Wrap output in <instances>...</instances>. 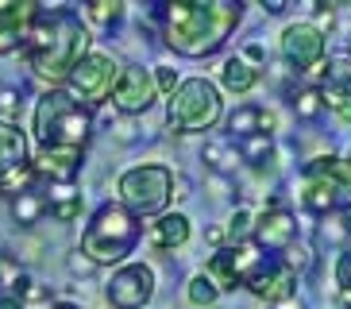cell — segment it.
Returning a JSON list of instances; mask_svg holds the SVG:
<instances>
[{"label": "cell", "instance_id": "4316f807", "mask_svg": "<svg viewBox=\"0 0 351 309\" xmlns=\"http://www.w3.org/2000/svg\"><path fill=\"white\" fill-rule=\"evenodd\" d=\"M251 228H255V216H251L247 209H236V216H232L228 228H224V240H232V244H247Z\"/></svg>", "mask_w": 351, "mask_h": 309}, {"label": "cell", "instance_id": "8992f818", "mask_svg": "<svg viewBox=\"0 0 351 309\" xmlns=\"http://www.w3.org/2000/svg\"><path fill=\"white\" fill-rule=\"evenodd\" d=\"M351 197V163L340 154H320L305 163V185H301V205L309 213L328 216Z\"/></svg>", "mask_w": 351, "mask_h": 309}, {"label": "cell", "instance_id": "d4e9b609", "mask_svg": "<svg viewBox=\"0 0 351 309\" xmlns=\"http://www.w3.org/2000/svg\"><path fill=\"white\" fill-rule=\"evenodd\" d=\"M289 104H293V113H298L301 120H317V116L324 113V97H320V89H313V85L293 89L289 93Z\"/></svg>", "mask_w": 351, "mask_h": 309}, {"label": "cell", "instance_id": "277c9868", "mask_svg": "<svg viewBox=\"0 0 351 309\" xmlns=\"http://www.w3.org/2000/svg\"><path fill=\"white\" fill-rule=\"evenodd\" d=\"M143 236L139 216H132L124 205H101L89 220V228L82 232V251L93 267H112L124 255H132L135 244Z\"/></svg>", "mask_w": 351, "mask_h": 309}, {"label": "cell", "instance_id": "d6986e66", "mask_svg": "<svg viewBox=\"0 0 351 309\" xmlns=\"http://www.w3.org/2000/svg\"><path fill=\"white\" fill-rule=\"evenodd\" d=\"M324 89H320V97H324V104H340L343 97H351V51H336L328 54V62H324Z\"/></svg>", "mask_w": 351, "mask_h": 309}, {"label": "cell", "instance_id": "5bb4252c", "mask_svg": "<svg viewBox=\"0 0 351 309\" xmlns=\"http://www.w3.org/2000/svg\"><path fill=\"white\" fill-rule=\"evenodd\" d=\"M251 244L267 247V251H289V247L298 244V216L282 205L267 209L255 220V228H251Z\"/></svg>", "mask_w": 351, "mask_h": 309}, {"label": "cell", "instance_id": "ffe728a7", "mask_svg": "<svg viewBox=\"0 0 351 309\" xmlns=\"http://www.w3.org/2000/svg\"><path fill=\"white\" fill-rule=\"evenodd\" d=\"M189 244V216L182 213H162L151 225V247L158 251H174V247Z\"/></svg>", "mask_w": 351, "mask_h": 309}, {"label": "cell", "instance_id": "83f0119b", "mask_svg": "<svg viewBox=\"0 0 351 309\" xmlns=\"http://www.w3.org/2000/svg\"><path fill=\"white\" fill-rule=\"evenodd\" d=\"M189 301H193V306H213V301L220 298V290L213 286V278L208 275H197V278H189Z\"/></svg>", "mask_w": 351, "mask_h": 309}, {"label": "cell", "instance_id": "d590c367", "mask_svg": "<svg viewBox=\"0 0 351 309\" xmlns=\"http://www.w3.org/2000/svg\"><path fill=\"white\" fill-rule=\"evenodd\" d=\"M239 58H243V62H263V47H258V43H251V47L239 54Z\"/></svg>", "mask_w": 351, "mask_h": 309}, {"label": "cell", "instance_id": "6da1fadb", "mask_svg": "<svg viewBox=\"0 0 351 309\" xmlns=\"http://www.w3.org/2000/svg\"><path fill=\"white\" fill-rule=\"evenodd\" d=\"M239 16H243V4H232V0H174V4H162V35L178 54L205 58L228 43Z\"/></svg>", "mask_w": 351, "mask_h": 309}, {"label": "cell", "instance_id": "484cf974", "mask_svg": "<svg viewBox=\"0 0 351 309\" xmlns=\"http://www.w3.org/2000/svg\"><path fill=\"white\" fill-rule=\"evenodd\" d=\"M270 151H274V139L270 135H251V139H239V159L243 163H267Z\"/></svg>", "mask_w": 351, "mask_h": 309}, {"label": "cell", "instance_id": "836d02e7", "mask_svg": "<svg viewBox=\"0 0 351 309\" xmlns=\"http://www.w3.org/2000/svg\"><path fill=\"white\" fill-rule=\"evenodd\" d=\"M286 263H289L293 271H305V267H309V251H305L301 244H293V247H289V259H286Z\"/></svg>", "mask_w": 351, "mask_h": 309}, {"label": "cell", "instance_id": "7a4b0ae2", "mask_svg": "<svg viewBox=\"0 0 351 309\" xmlns=\"http://www.w3.org/2000/svg\"><path fill=\"white\" fill-rule=\"evenodd\" d=\"M23 43H27V66L35 70V78L51 82V89L54 85H66L70 70L89 54V31L66 8L62 12L39 8V16L27 27Z\"/></svg>", "mask_w": 351, "mask_h": 309}, {"label": "cell", "instance_id": "4dcf8cb0", "mask_svg": "<svg viewBox=\"0 0 351 309\" xmlns=\"http://www.w3.org/2000/svg\"><path fill=\"white\" fill-rule=\"evenodd\" d=\"M336 286H340V294H351V247H343L336 259Z\"/></svg>", "mask_w": 351, "mask_h": 309}, {"label": "cell", "instance_id": "30bf717a", "mask_svg": "<svg viewBox=\"0 0 351 309\" xmlns=\"http://www.w3.org/2000/svg\"><path fill=\"white\" fill-rule=\"evenodd\" d=\"M108 306L112 309H143L155 298V271L147 263H128L108 278Z\"/></svg>", "mask_w": 351, "mask_h": 309}, {"label": "cell", "instance_id": "1f68e13d", "mask_svg": "<svg viewBox=\"0 0 351 309\" xmlns=\"http://www.w3.org/2000/svg\"><path fill=\"white\" fill-rule=\"evenodd\" d=\"M47 209H51L58 220H66V225H70V220H77V216H82V197H77V201H62V205H47Z\"/></svg>", "mask_w": 351, "mask_h": 309}, {"label": "cell", "instance_id": "44dd1931", "mask_svg": "<svg viewBox=\"0 0 351 309\" xmlns=\"http://www.w3.org/2000/svg\"><path fill=\"white\" fill-rule=\"evenodd\" d=\"M43 213H47V197H43L35 185H27V190H20V194L12 197V220H16L20 228L39 225Z\"/></svg>", "mask_w": 351, "mask_h": 309}, {"label": "cell", "instance_id": "9a60e30c", "mask_svg": "<svg viewBox=\"0 0 351 309\" xmlns=\"http://www.w3.org/2000/svg\"><path fill=\"white\" fill-rule=\"evenodd\" d=\"M43 4L35 0H0V54H12L23 43Z\"/></svg>", "mask_w": 351, "mask_h": 309}, {"label": "cell", "instance_id": "603a6c76", "mask_svg": "<svg viewBox=\"0 0 351 309\" xmlns=\"http://www.w3.org/2000/svg\"><path fill=\"white\" fill-rule=\"evenodd\" d=\"M348 240H351V216L343 209H336L320 220V244L324 247H348Z\"/></svg>", "mask_w": 351, "mask_h": 309}, {"label": "cell", "instance_id": "ba28073f", "mask_svg": "<svg viewBox=\"0 0 351 309\" xmlns=\"http://www.w3.org/2000/svg\"><path fill=\"white\" fill-rule=\"evenodd\" d=\"M116 78H120V66H116L112 54H85L77 66L70 70V78H66V97H73L77 104H101L108 101V93H112Z\"/></svg>", "mask_w": 351, "mask_h": 309}, {"label": "cell", "instance_id": "2e32d148", "mask_svg": "<svg viewBox=\"0 0 351 309\" xmlns=\"http://www.w3.org/2000/svg\"><path fill=\"white\" fill-rule=\"evenodd\" d=\"M32 170V147H27V135H23L20 124L0 120V185L12 182L16 174Z\"/></svg>", "mask_w": 351, "mask_h": 309}, {"label": "cell", "instance_id": "e575fe53", "mask_svg": "<svg viewBox=\"0 0 351 309\" xmlns=\"http://www.w3.org/2000/svg\"><path fill=\"white\" fill-rule=\"evenodd\" d=\"M332 108H336V116H340L343 124H351V97H343L340 104H332Z\"/></svg>", "mask_w": 351, "mask_h": 309}, {"label": "cell", "instance_id": "7c38bea8", "mask_svg": "<svg viewBox=\"0 0 351 309\" xmlns=\"http://www.w3.org/2000/svg\"><path fill=\"white\" fill-rule=\"evenodd\" d=\"M258 247L251 244H228V247H220L217 255L208 259V271L205 275L213 278V286L217 290H236V286H243V278H247V271L258 263Z\"/></svg>", "mask_w": 351, "mask_h": 309}, {"label": "cell", "instance_id": "ac0fdd59", "mask_svg": "<svg viewBox=\"0 0 351 309\" xmlns=\"http://www.w3.org/2000/svg\"><path fill=\"white\" fill-rule=\"evenodd\" d=\"M278 128V116L263 108V104H239L236 113L228 116V132H232V144L236 139H251V135H274Z\"/></svg>", "mask_w": 351, "mask_h": 309}, {"label": "cell", "instance_id": "7402d4cb", "mask_svg": "<svg viewBox=\"0 0 351 309\" xmlns=\"http://www.w3.org/2000/svg\"><path fill=\"white\" fill-rule=\"evenodd\" d=\"M255 82H258V70L251 66V62H243L239 54L236 58H228L224 70H220V85H224L228 93H239V97L255 89Z\"/></svg>", "mask_w": 351, "mask_h": 309}, {"label": "cell", "instance_id": "8d00e7d4", "mask_svg": "<svg viewBox=\"0 0 351 309\" xmlns=\"http://www.w3.org/2000/svg\"><path fill=\"white\" fill-rule=\"evenodd\" d=\"M89 267H93V263H89V259H77V255L70 259V271H89Z\"/></svg>", "mask_w": 351, "mask_h": 309}, {"label": "cell", "instance_id": "52a82bcc", "mask_svg": "<svg viewBox=\"0 0 351 309\" xmlns=\"http://www.w3.org/2000/svg\"><path fill=\"white\" fill-rule=\"evenodd\" d=\"M120 201L132 216H155L174 197V170L162 163H143L120 174Z\"/></svg>", "mask_w": 351, "mask_h": 309}, {"label": "cell", "instance_id": "f1b7e54d", "mask_svg": "<svg viewBox=\"0 0 351 309\" xmlns=\"http://www.w3.org/2000/svg\"><path fill=\"white\" fill-rule=\"evenodd\" d=\"M85 8H89V20H97V23H116L124 16V4L120 0H89Z\"/></svg>", "mask_w": 351, "mask_h": 309}, {"label": "cell", "instance_id": "f35d334b", "mask_svg": "<svg viewBox=\"0 0 351 309\" xmlns=\"http://www.w3.org/2000/svg\"><path fill=\"white\" fill-rule=\"evenodd\" d=\"M54 309H77V306H73V301H58Z\"/></svg>", "mask_w": 351, "mask_h": 309}, {"label": "cell", "instance_id": "5b68a950", "mask_svg": "<svg viewBox=\"0 0 351 309\" xmlns=\"http://www.w3.org/2000/svg\"><path fill=\"white\" fill-rule=\"evenodd\" d=\"M220 120V89L208 78H189L174 89L170 104H166V124L178 135H197L208 132Z\"/></svg>", "mask_w": 351, "mask_h": 309}, {"label": "cell", "instance_id": "cb8c5ba5", "mask_svg": "<svg viewBox=\"0 0 351 309\" xmlns=\"http://www.w3.org/2000/svg\"><path fill=\"white\" fill-rule=\"evenodd\" d=\"M205 163L217 170V174H228V170H236L243 159H239V147L232 144V139H224V144H208L205 147Z\"/></svg>", "mask_w": 351, "mask_h": 309}, {"label": "cell", "instance_id": "9c48e42d", "mask_svg": "<svg viewBox=\"0 0 351 309\" xmlns=\"http://www.w3.org/2000/svg\"><path fill=\"white\" fill-rule=\"evenodd\" d=\"M243 286H247L258 301H267V309H274V306H282V301H293V294H298V271L289 267L286 259L267 255L247 271Z\"/></svg>", "mask_w": 351, "mask_h": 309}, {"label": "cell", "instance_id": "3957f363", "mask_svg": "<svg viewBox=\"0 0 351 309\" xmlns=\"http://www.w3.org/2000/svg\"><path fill=\"white\" fill-rule=\"evenodd\" d=\"M93 135V113L66 97V89L43 93L35 104V139L39 147H66V151H85Z\"/></svg>", "mask_w": 351, "mask_h": 309}, {"label": "cell", "instance_id": "8fae6325", "mask_svg": "<svg viewBox=\"0 0 351 309\" xmlns=\"http://www.w3.org/2000/svg\"><path fill=\"white\" fill-rule=\"evenodd\" d=\"M155 97H158L155 78H151V70H143V66H124L120 78H116V85H112V93H108L112 108L124 113V116L147 113V108L155 104Z\"/></svg>", "mask_w": 351, "mask_h": 309}, {"label": "cell", "instance_id": "74e56055", "mask_svg": "<svg viewBox=\"0 0 351 309\" xmlns=\"http://www.w3.org/2000/svg\"><path fill=\"white\" fill-rule=\"evenodd\" d=\"M0 309H20V301H16V298L8 294V298H0Z\"/></svg>", "mask_w": 351, "mask_h": 309}, {"label": "cell", "instance_id": "e0dca14e", "mask_svg": "<svg viewBox=\"0 0 351 309\" xmlns=\"http://www.w3.org/2000/svg\"><path fill=\"white\" fill-rule=\"evenodd\" d=\"M82 170V151H66V147H39L32 159V174H43L51 182H73Z\"/></svg>", "mask_w": 351, "mask_h": 309}, {"label": "cell", "instance_id": "d6a6232c", "mask_svg": "<svg viewBox=\"0 0 351 309\" xmlns=\"http://www.w3.org/2000/svg\"><path fill=\"white\" fill-rule=\"evenodd\" d=\"M20 113V89H0V116Z\"/></svg>", "mask_w": 351, "mask_h": 309}, {"label": "cell", "instance_id": "f546056e", "mask_svg": "<svg viewBox=\"0 0 351 309\" xmlns=\"http://www.w3.org/2000/svg\"><path fill=\"white\" fill-rule=\"evenodd\" d=\"M151 78H155V89L166 93V97H174V89L182 85V82H178V70H170V66H155Z\"/></svg>", "mask_w": 351, "mask_h": 309}, {"label": "cell", "instance_id": "4fadbf2b", "mask_svg": "<svg viewBox=\"0 0 351 309\" xmlns=\"http://www.w3.org/2000/svg\"><path fill=\"white\" fill-rule=\"evenodd\" d=\"M324 51H328V43H324V35L313 23H289L282 31V58L293 70H313V66H320Z\"/></svg>", "mask_w": 351, "mask_h": 309}]
</instances>
